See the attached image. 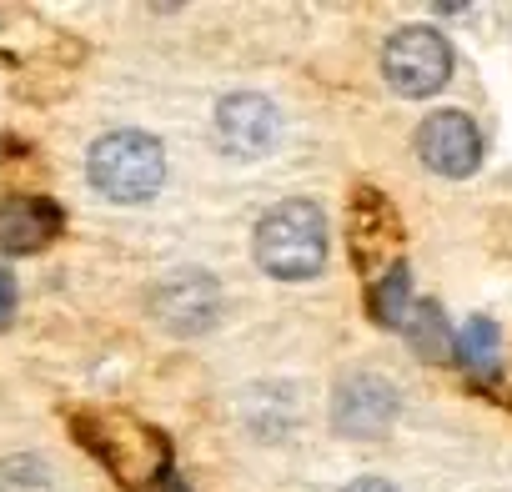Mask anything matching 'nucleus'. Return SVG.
<instances>
[{
    "label": "nucleus",
    "mask_w": 512,
    "mask_h": 492,
    "mask_svg": "<svg viewBox=\"0 0 512 492\" xmlns=\"http://www.w3.org/2000/svg\"><path fill=\"white\" fill-rule=\"evenodd\" d=\"M81 437L96 447V457L126 482V487H151L166 482V437L151 432L136 417H96L81 427Z\"/></svg>",
    "instance_id": "obj_3"
},
{
    "label": "nucleus",
    "mask_w": 512,
    "mask_h": 492,
    "mask_svg": "<svg viewBox=\"0 0 512 492\" xmlns=\"http://www.w3.org/2000/svg\"><path fill=\"white\" fill-rule=\"evenodd\" d=\"M332 422L347 437H382L397 422V387L377 372L342 377V387L332 397Z\"/></svg>",
    "instance_id": "obj_8"
},
{
    "label": "nucleus",
    "mask_w": 512,
    "mask_h": 492,
    "mask_svg": "<svg viewBox=\"0 0 512 492\" xmlns=\"http://www.w3.org/2000/svg\"><path fill=\"white\" fill-rule=\"evenodd\" d=\"M256 262L282 282L317 277L327 262V221L312 201H282L256 221Z\"/></svg>",
    "instance_id": "obj_1"
},
{
    "label": "nucleus",
    "mask_w": 512,
    "mask_h": 492,
    "mask_svg": "<svg viewBox=\"0 0 512 492\" xmlns=\"http://www.w3.org/2000/svg\"><path fill=\"white\" fill-rule=\"evenodd\" d=\"M347 492H397V487H392L387 477H357V482H352Z\"/></svg>",
    "instance_id": "obj_15"
},
{
    "label": "nucleus",
    "mask_w": 512,
    "mask_h": 492,
    "mask_svg": "<svg viewBox=\"0 0 512 492\" xmlns=\"http://www.w3.org/2000/svg\"><path fill=\"white\" fill-rule=\"evenodd\" d=\"M417 156L427 161V171L462 181V176H472L477 161H482V131L472 126L467 111H437V116H427L422 131H417Z\"/></svg>",
    "instance_id": "obj_7"
},
{
    "label": "nucleus",
    "mask_w": 512,
    "mask_h": 492,
    "mask_svg": "<svg viewBox=\"0 0 512 492\" xmlns=\"http://www.w3.org/2000/svg\"><path fill=\"white\" fill-rule=\"evenodd\" d=\"M216 141L226 156H267L282 141V111L262 91H231L216 106Z\"/></svg>",
    "instance_id": "obj_6"
},
{
    "label": "nucleus",
    "mask_w": 512,
    "mask_h": 492,
    "mask_svg": "<svg viewBox=\"0 0 512 492\" xmlns=\"http://www.w3.org/2000/svg\"><path fill=\"white\" fill-rule=\"evenodd\" d=\"M86 171L106 201H151L166 181V151L146 131H106L91 146Z\"/></svg>",
    "instance_id": "obj_2"
},
{
    "label": "nucleus",
    "mask_w": 512,
    "mask_h": 492,
    "mask_svg": "<svg viewBox=\"0 0 512 492\" xmlns=\"http://www.w3.org/2000/svg\"><path fill=\"white\" fill-rule=\"evenodd\" d=\"M382 76L397 96H437L452 76V46L432 26H402L382 51Z\"/></svg>",
    "instance_id": "obj_4"
},
{
    "label": "nucleus",
    "mask_w": 512,
    "mask_h": 492,
    "mask_svg": "<svg viewBox=\"0 0 512 492\" xmlns=\"http://www.w3.org/2000/svg\"><path fill=\"white\" fill-rule=\"evenodd\" d=\"M11 317H16V282L0 272V327H6Z\"/></svg>",
    "instance_id": "obj_14"
},
{
    "label": "nucleus",
    "mask_w": 512,
    "mask_h": 492,
    "mask_svg": "<svg viewBox=\"0 0 512 492\" xmlns=\"http://www.w3.org/2000/svg\"><path fill=\"white\" fill-rule=\"evenodd\" d=\"M407 287H412V277H407L402 262L377 282V292H372V317H377L382 327H407Z\"/></svg>",
    "instance_id": "obj_12"
},
{
    "label": "nucleus",
    "mask_w": 512,
    "mask_h": 492,
    "mask_svg": "<svg viewBox=\"0 0 512 492\" xmlns=\"http://www.w3.org/2000/svg\"><path fill=\"white\" fill-rule=\"evenodd\" d=\"M407 337H412V347L427 357V362H437L442 352H447V327H442V312L432 307V302H422V307H412L407 312V327H402Z\"/></svg>",
    "instance_id": "obj_13"
},
{
    "label": "nucleus",
    "mask_w": 512,
    "mask_h": 492,
    "mask_svg": "<svg viewBox=\"0 0 512 492\" xmlns=\"http://www.w3.org/2000/svg\"><path fill=\"white\" fill-rule=\"evenodd\" d=\"M151 317L176 337H201L221 322V282L211 272H171L151 287Z\"/></svg>",
    "instance_id": "obj_5"
},
{
    "label": "nucleus",
    "mask_w": 512,
    "mask_h": 492,
    "mask_svg": "<svg viewBox=\"0 0 512 492\" xmlns=\"http://www.w3.org/2000/svg\"><path fill=\"white\" fill-rule=\"evenodd\" d=\"M61 231V211L56 201H41V196H11L0 206V252H16V257H31Z\"/></svg>",
    "instance_id": "obj_9"
},
{
    "label": "nucleus",
    "mask_w": 512,
    "mask_h": 492,
    "mask_svg": "<svg viewBox=\"0 0 512 492\" xmlns=\"http://www.w3.org/2000/svg\"><path fill=\"white\" fill-rule=\"evenodd\" d=\"M457 357L467 372L477 377H497V362H502V347H497V327L487 317H472L462 332H457Z\"/></svg>",
    "instance_id": "obj_10"
},
{
    "label": "nucleus",
    "mask_w": 512,
    "mask_h": 492,
    "mask_svg": "<svg viewBox=\"0 0 512 492\" xmlns=\"http://www.w3.org/2000/svg\"><path fill=\"white\" fill-rule=\"evenodd\" d=\"M377 226H392V206L382 196H362L357 201V221H352V246H357V267H372L377 257H387V246L377 241Z\"/></svg>",
    "instance_id": "obj_11"
}]
</instances>
